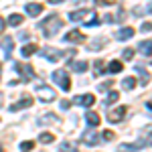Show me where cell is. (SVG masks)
<instances>
[{"mask_svg": "<svg viewBox=\"0 0 152 152\" xmlns=\"http://www.w3.org/2000/svg\"><path fill=\"white\" fill-rule=\"evenodd\" d=\"M69 18L71 20H83L85 26H94V24L99 23L95 10H73V12H69Z\"/></svg>", "mask_w": 152, "mask_h": 152, "instance_id": "6da1fadb", "label": "cell"}, {"mask_svg": "<svg viewBox=\"0 0 152 152\" xmlns=\"http://www.w3.org/2000/svg\"><path fill=\"white\" fill-rule=\"evenodd\" d=\"M63 26V20L59 18L57 14H51L49 16V20L43 23V31H45V37H53L59 33V28Z\"/></svg>", "mask_w": 152, "mask_h": 152, "instance_id": "7a4b0ae2", "label": "cell"}, {"mask_svg": "<svg viewBox=\"0 0 152 152\" xmlns=\"http://www.w3.org/2000/svg\"><path fill=\"white\" fill-rule=\"evenodd\" d=\"M53 81L57 83L59 87L63 89V91H69L71 89V81H69V75L65 73V71H61V69H57L55 73H53Z\"/></svg>", "mask_w": 152, "mask_h": 152, "instance_id": "3957f363", "label": "cell"}, {"mask_svg": "<svg viewBox=\"0 0 152 152\" xmlns=\"http://www.w3.org/2000/svg\"><path fill=\"white\" fill-rule=\"evenodd\" d=\"M37 95H39L43 102H53V99L57 97L51 87H41V85H37Z\"/></svg>", "mask_w": 152, "mask_h": 152, "instance_id": "277c9868", "label": "cell"}, {"mask_svg": "<svg viewBox=\"0 0 152 152\" xmlns=\"http://www.w3.org/2000/svg\"><path fill=\"white\" fill-rule=\"evenodd\" d=\"M14 67H16V71H18V73H23V79H24V81H31V79L35 77V71H33V67H28V65L14 63Z\"/></svg>", "mask_w": 152, "mask_h": 152, "instance_id": "5b68a950", "label": "cell"}, {"mask_svg": "<svg viewBox=\"0 0 152 152\" xmlns=\"http://www.w3.org/2000/svg\"><path fill=\"white\" fill-rule=\"evenodd\" d=\"M81 142L87 144V146H95V144L99 142V136H97V132H94V130H87V132H83Z\"/></svg>", "mask_w": 152, "mask_h": 152, "instance_id": "8992f818", "label": "cell"}, {"mask_svg": "<svg viewBox=\"0 0 152 152\" xmlns=\"http://www.w3.org/2000/svg\"><path fill=\"white\" fill-rule=\"evenodd\" d=\"M95 102V95L91 94H85V95H77L75 99H73V104H77V105H83V107H89V105Z\"/></svg>", "mask_w": 152, "mask_h": 152, "instance_id": "52a82bcc", "label": "cell"}, {"mask_svg": "<svg viewBox=\"0 0 152 152\" xmlns=\"http://www.w3.org/2000/svg\"><path fill=\"white\" fill-rule=\"evenodd\" d=\"M126 116V105H120V107H116L114 112H110V116H107V120L110 122H122V118Z\"/></svg>", "mask_w": 152, "mask_h": 152, "instance_id": "ba28073f", "label": "cell"}, {"mask_svg": "<svg viewBox=\"0 0 152 152\" xmlns=\"http://www.w3.org/2000/svg\"><path fill=\"white\" fill-rule=\"evenodd\" d=\"M65 41H69V43H83L85 41V35H83L81 31H69L67 37H65Z\"/></svg>", "mask_w": 152, "mask_h": 152, "instance_id": "9c48e42d", "label": "cell"}, {"mask_svg": "<svg viewBox=\"0 0 152 152\" xmlns=\"http://www.w3.org/2000/svg\"><path fill=\"white\" fill-rule=\"evenodd\" d=\"M134 37V28L132 26H126V28H120L116 33V39L118 41H128V39H132Z\"/></svg>", "mask_w": 152, "mask_h": 152, "instance_id": "30bf717a", "label": "cell"}, {"mask_svg": "<svg viewBox=\"0 0 152 152\" xmlns=\"http://www.w3.org/2000/svg\"><path fill=\"white\" fill-rule=\"evenodd\" d=\"M41 12H43V4H39V2L26 4V14H28V16H39Z\"/></svg>", "mask_w": 152, "mask_h": 152, "instance_id": "8fae6325", "label": "cell"}, {"mask_svg": "<svg viewBox=\"0 0 152 152\" xmlns=\"http://www.w3.org/2000/svg\"><path fill=\"white\" fill-rule=\"evenodd\" d=\"M33 104V99L31 97H23V99H18L16 104L10 105V112H18V110H24V107H28V105Z\"/></svg>", "mask_w": 152, "mask_h": 152, "instance_id": "7c38bea8", "label": "cell"}, {"mask_svg": "<svg viewBox=\"0 0 152 152\" xmlns=\"http://www.w3.org/2000/svg\"><path fill=\"white\" fill-rule=\"evenodd\" d=\"M85 122H87L89 126H99V116H97L95 112H87V114H85Z\"/></svg>", "mask_w": 152, "mask_h": 152, "instance_id": "4fadbf2b", "label": "cell"}, {"mask_svg": "<svg viewBox=\"0 0 152 152\" xmlns=\"http://www.w3.org/2000/svg\"><path fill=\"white\" fill-rule=\"evenodd\" d=\"M43 55H45L49 61H59V59L63 57V55H59V51H55V49H45Z\"/></svg>", "mask_w": 152, "mask_h": 152, "instance_id": "5bb4252c", "label": "cell"}, {"mask_svg": "<svg viewBox=\"0 0 152 152\" xmlns=\"http://www.w3.org/2000/svg\"><path fill=\"white\" fill-rule=\"evenodd\" d=\"M0 47H2L4 51H6V57H8V55H10V51H12V47H14V39L6 37V39H4V41L0 43Z\"/></svg>", "mask_w": 152, "mask_h": 152, "instance_id": "9a60e30c", "label": "cell"}, {"mask_svg": "<svg viewBox=\"0 0 152 152\" xmlns=\"http://www.w3.org/2000/svg\"><path fill=\"white\" fill-rule=\"evenodd\" d=\"M71 69L75 71V73H83V71L87 69V63L85 61H75V63H71Z\"/></svg>", "mask_w": 152, "mask_h": 152, "instance_id": "2e32d148", "label": "cell"}, {"mask_svg": "<svg viewBox=\"0 0 152 152\" xmlns=\"http://www.w3.org/2000/svg\"><path fill=\"white\" fill-rule=\"evenodd\" d=\"M35 53H37V45H33V43L23 47V57H31V55H35Z\"/></svg>", "mask_w": 152, "mask_h": 152, "instance_id": "e0dca14e", "label": "cell"}, {"mask_svg": "<svg viewBox=\"0 0 152 152\" xmlns=\"http://www.w3.org/2000/svg\"><path fill=\"white\" fill-rule=\"evenodd\" d=\"M24 18H23V14H10V18H8V24L10 26H18V24L23 23Z\"/></svg>", "mask_w": 152, "mask_h": 152, "instance_id": "ac0fdd59", "label": "cell"}, {"mask_svg": "<svg viewBox=\"0 0 152 152\" xmlns=\"http://www.w3.org/2000/svg\"><path fill=\"white\" fill-rule=\"evenodd\" d=\"M107 71H110V73H120V71H122V63H120V61H112V63L107 65Z\"/></svg>", "mask_w": 152, "mask_h": 152, "instance_id": "d6986e66", "label": "cell"}, {"mask_svg": "<svg viewBox=\"0 0 152 152\" xmlns=\"http://www.w3.org/2000/svg\"><path fill=\"white\" fill-rule=\"evenodd\" d=\"M39 140L43 142V144H51V142L55 140V136H53V134H49V132H43V134L39 136Z\"/></svg>", "mask_w": 152, "mask_h": 152, "instance_id": "ffe728a7", "label": "cell"}, {"mask_svg": "<svg viewBox=\"0 0 152 152\" xmlns=\"http://www.w3.org/2000/svg\"><path fill=\"white\" fill-rule=\"evenodd\" d=\"M140 51L144 53V55H146V57L150 55V39H146L144 43H140Z\"/></svg>", "mask_w": 152, "mask_h": 152, "instance_id": "44dd1931", "label": "cell"}, {"mask_svg": "<svg viewBox=\"0 0 152 152\" xmlns=\"http://www.w3.org/2000/svg\"><path fill=\"white\" fill-rule=\"evenodd\" d=\"M122 85H124L126 89H132V87L136 85V79H134V77H126V79L122 81Z\"/></svg>", "mask_w": 152, "mask_h": 152, "instance_id": "7402d4cb", "label": "cell"}, {"mask_svg": "<svg viewBox=\"0 0 152 152\" xmlns=\"http://www.w3.org/2000/svg\"><path fill=\"white\" fill-rule=\"evenodd\" d=\"M33 148H35V142L33 140H26L20 144V150H33Z\"/></svg>", "mask_w": 152, "mask_h": 152, "instance_id": "603a6c76", "label": "cell"}, {"mask_svg": "<svg viewBox=\"0 0 152 152\" xmlns=\"http://www.w3.org/2000/svg\"><path fill=\"white\" fill-rule=\"evenodd\" d=\"M94 71H95V75H102V73L105 71L104 69V61H95V69Z\"/></svg>", "mask_w": 152, "mask_h": 152, "instance_id": "cb8c5ba5", "label": "cell"}, {"mask_svg": "<svg viewBox=\"0 0 152 152\" xmlns=\"http://www.w3.org/2000/svg\"><path fill=\"white\" fill-rule=\"evenodd\" d=\"M118 97H120V94H118V91H110L107 102H105V104H114V102H118Z\"/></svg>", "mask_w": 152, "mask_h": 152, "instance_id": "d4e9b609", "label": "cell"}, {"mask_svg": "<svg viewBox=\"0 0 152 152\" xmlns=\"http://www.w3.org/2000/svg\"><path fill=\"white\" fill-rule=\"evenodd\" d=\"M122 57H124V59H128V61H130V59L134 57V51H132V49H124V51H122Z\"/></svg>", "mask_w": 152, "mask_h": 152, "instance_id": "484cf974", "label": "cell"}, {"mask_svg": "<svg viewBox=\"0 0 152 152\" xmlns=\"http://www.w3.org/2000/svg\"><path fill=\"white\" fill-rule=\"evenodd\" d=\"M102 134H104V140H114V136H116L112 130H105V132H102Z\"/></svg>", "mask_w": 152, "mask_h": 152, "instance_id": "4316f807", "label": "cell"}, {"mask_svg": "<svg viewBox=\"0 0 152 152\" xmlns=\"http://www.w3.org/2000/svg\"><path fill=\"white\" fill-rule=\"evenodd\" d=\"M75 148V144H71V142H63L61 144V150H73Z\"/></svg>", "mask_w": 152, "mask_h": 152, "instance_id": "83f0119b", "label": "cell"}, {"mask_svg": "<svg viewBox=\"0 0 152 152\" xmlns=\"http://www.w3.org/2000/svg\"><path fill=\"white\" fill-rule=\"evenodd\" d=\"M110 85H114V81H104V83H99V89L105 91V89H110Z\"/></svg>", "mask_w": 152, "mask_h": 152, "instance_id": "f1b7e54d", "label": "cell"}, {"mask_svg": "<svg viewBox=\"0 0 152 152\" xmlns=\"http://www.w3.org/2000/svg\"><path fill=\"white\" fill-rule=\"evenodd\" d=\"M69 107H71L69 99H63V102H61V110H69Z\"/></svg>", "mask_w": 152, "mask_h": 152, "instance_id": "f546056e", "label": "cell"}, {"mask_svg": "<svg viewBox=\"0 0 152 152\" xmlns=\"http://www.w3.org/2000/svg\"><path fill=\"white\" fill-rule=\"evenodd\" d=\"M97 4H112V2H116V0H95Z\"/></svg>", "mask_w": 152, "mask_h": 152, "instance_id": "4dcf8cb0", "label": "cell"}, {"mask_svg": "<svg viewBox=\"0 0 152 152\" xmlns=\"http://www.w3.org/2000/svg\"><path fill=\"white\" fill-rule=\"evenodd\" d=\"M142 31H150V23H144V24H142Z\"/></svg>", "mask_w": 152, "mask_h": 152, "instance_id": "1f68e13d", "label": "cell"}, {"mask_svg": "<svg viewBox=\"0 0 152 152\" xmlns=\"http://www.w3.org/2000/svg\"><path fill=\"white\" fill-rule=\"evenodd\" d=\"M2 31H4V20L0 18V33H2Z\"/></svg>", "mask_w": 152, "mask_h": 152, "instance_id": "d6a6232c", "label": "cell"}, {"mask_svg": "<svg viewBox=\"0 0 152 152\" xmlns=\"http://www.w3.org/2000/svg\"><path fill=\"white\" fill-rule=\"evenodd\" d=\"M49 2H53V4H59V2H63V0H49Z\"/></svg>", "mask_w": 152, "mask_h": 152, "instance_id": "836d02e7", "label": "cell"}, {"mask_svg": "<svg viewBox=\"0 0 152 152\" xmlns=\"http://www.w3.org/2000/svg\"><path fill=\"white\" fill-rule=\"evenodd\" d=\"M73 2H83V0H73Z\"/></svg>", "mask_w": 152, "mask_h": 152, "instance_id": "e575fe53", "label": "cell"}]
</instances>
